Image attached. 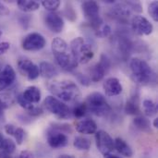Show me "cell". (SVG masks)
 <instances>
[{"mask_svg":"<svg viewBox=\"0 0 158 158\" xmlns=\"http://www.w3.org/2000/svg\"><path fill=\"white\" fill-rule=\"evenodd\" d=\"M51 48L56 63L62 69L72 71L77 68L78 63L73 57L68 44L63 39L59 37L54 38L51 44Z\"/></svg>","mask_w":158,"mask_h":158,"instance_id":"obj_1","label":"cell"},{"mask_svg":"<svg viewBox=\"0 0 158 158\" xmlns=\"http://www.w3.org/2000/svg\"><path fill=\"white\" fill-rule=\"evenodd\" d=\"M49 91L64 102H77L81 97V91L78 85L71 81H54L48 84Z\"/></svg>","mask_w":158,"mask_h":158,"instance_id":"obj_2","label":"cell"},{"mask_svg":"<svg viewBox=\"0 0 158 158\" xmlns=\"http://www.w3.org/2000/svg\"><path fill=\"white\" fill-rule=\"evenodd\" d=\"M131 78L134 82L140 85H148L152 82L155 74L149 64L141 58H132L130 62Z\"/></svg>","mask_w":158,"mask_h":158,"instance_id":"obj_3","label":"cell"},{"mask_svg":"<svg viewBox=\"0 0 158 158\" xmlns=\"http://www.w3.org/2000/svg\"><path fill=\"white\" fill-rule=\"evenodd\" d=\"M143 12V6L139 2L123 1L118 3L110 11V16L118 22H127L132 13Z\"/></svg>","mask_w":158,"mask_h":158,"instance_id":"obj_4","label":"cell"},{"mask_svg":"<svg viewBox=\"0 0 158 158\" xmlns=\"http://www.w3.org/2000/svg\"><path fill=\"white\" fill-rule=\"evenodd\" d=\"M69 48L78 64H87L94 56L92 45L82 37L74 38L70 42Z\"/></svg>","mask_w":158,"mask_h":158,"instance_id":"obj_5","label":"cell"},{"mask_svg":"<svg viewBox=\"0 0 158 158\" xmlns=\"http://www.w3.org/2000/svg\"><path fill=\"white\" fill-rule=\"evenodd\" d=\"M86 106L88 111L97 117H106L111 112V106L101 93H92L87 96Z\"/></svg>","mask_w":158,"mask_h":158,"instance_id":"obj_6","label":"cell"},{"mask_svg":"<svg viewBox=\"0 0 158 158\" xmlns=\"http://www.w3.org/2000/svg\"><path fill=\"white\" fill-rule=\"evenodd\" d=\"M111 44L116 55L123 61H126L129 58L133 50V43L123 33L115 34L111 38Z\"/></svg>","mask_w":158,"mask_h":158,"instance_id":"obj_7","label":"cell"},{"mask_svg":"<svg viewBox=\"0 0 158 158\" xmlns=\"http://www.w3.org/2000/svg\"><path fill=\"white\" fill-rule=\"evenodd\" d=\"M44 106L48 112L55 115L59 119H67L71 115L69 106L65 103L52 95L45 97L44 101Z\"/></svg>","mask_w":158,"mask_h":158,"instance_id":"obj_8","label":"cell"},{"mask_svg":"<svg viewBox=\"0 0 158 158\" xmlns=\"http://www.w3.org/2000/svg\"><path fill=\"white\" fill-rule=\"evenodd\" d=\"M81 8L84 17L88 20L92 29H95L104 21L99 15V5L95 1H84L81 4Z\"/></svg>","mask_w":158,"mask_h":158,"instance_id":"obj_9","label":"cell"},{"mask_svg":"<svg viewBox=\"0 0 158 158\" xmlns=\"http://www.w3.org/2000/svg\"><path fill=\"white\" fill-rule=\"evenodd\" d=\"M111 68V61L107 56L102 55L99 62L93 66L90 69V80L94 82H98L104 79Z\"/></svg>","mask_w":158,"mask_h":158,"instance_id":"obj_10","label":"cell"},{"mask_svg":"<svg viewBox=\"0 0 158 158\" xmlns=\"http://www.w3.org/2000/svg\"><path fill=\"white\" fill-rule=\"evenodd\" d=\"M46 44L45 38L39 32H31L22 40L21 46L25 51H39Z\"/></svg>","mask_w":158,"mask_h":158,"instance_id":"obj_11","label":"cell"},{"mask_svg":"<svg viewBox=\"0 0 158 158\" xmlns=\"http://www.w3.org/2000/svg\"><path fill=\"white\" fill-rule=\"evenodd\" d=\"M46 140L48 145L53 149H59L65 147L69 143L68 136L65 134V132L53 127L47 130Z\"/></svg>","mask_w":158,"mask_h":158,"instance_id":"obj_12","label":"cell"},{"mask_svg":"<svg viewBox=\"0 0 158 158\" xmlns=\"http://www.w3.org/2000/svg\"><path fill=\"white\" fill-rule=\"evenodd\" d=\"M95 143L97 149L104 156L110 155V153L115 149L114 140L105 131H98L95 132Z\"/></svg>","mask_w":158,"mask_h":158,"instance_id":"obj_13","label":"cell"},{"mask_svg":"<svg viewBox=\"0 0 158 158\" xmlns=\"http://www.w3.org/2000/svg\"><path fill=\"white\" fill-rule=\"evenodd\" d=\"M17 66L19 71L30 81L36 80L40 75L39 67L28 58H19L18 60Z\"/></svg>","mask_w":158,"mask_h":158,"instance_id":"obj_14","label":"cell"},{"mask_svg":"<svg viewBox=\"0 0 158 158\" xmlns=\"http://www.w3.org/2000/svg\"><path fill=\"white\" fill-rule=\"evenodd\" d=\"M131 29L137 35H150L154 31L153 24L143 16L136 15L131 19Z\"/></svg>","mask_w":158,"mask_h":158,"instance_id":"obj_15","label":"cell"},{"mask_svg":"<svg viewBox=\"0 0 158 158\" xmlns=\"http://www.w3.org/2000/svg\"><path fill=\"white\" fill-rule=\"evenodd\" d=\"M44 23L46 27L55 33H59L64 29V20L56 12H49L44 16Z\"/></svg>","mask_w":158,"mask_h":158,"instance_id":"obj_16","label":"cell"},{"mask_svg":"<svg viewBox=\"0 0 158 158\" xmlns=\"http://www.w3.org/2000/svg\"><path fill=\"white\" fill-rule=\"evenodd\" d=\"M16 81V72L10 65H6L0 71V93L11 86Z\"/></svg>","mask_w":158,"mask_h":158,"instance_id":"obj_17","label":"cell"},{"mask_svg":"<svg viewBox=\"0 0 158 158\" xmlns=\"http://www.w3.org/2000/svg\"><path fill=\"white\" fill-rule=\"evenodd\" d=\"M104 91L108 96H117L122 93V85L118 79L117 78H108L105 81L103 84Z\"/></svg>","mask_w":158,"mask_h":158,"instance_id":"obj_18","label":"cell"},{"mask_svg":"<svg viewBox=\"0 0 158 158\" xmlns=\"http://www.w3.org/2000/svg\"><path fill=\"white\" fill-rule=\"evenodd\" d=\"M75 129L81 134H94L97 131V125L93 119H82L75 123Z\"/></svg>","mask_w":158,"mask_h":158,"instance_id":"obj_19","label":"cell"},{"mask_svg":"<svg viewBox=\"0 0 158 158\" xmlns=\"http://www.w3.org/2000/svg\"><path fill=\"white\" fill-rule=\"evenodd\" d=\"M140 95L138 92H134L133 94L130 97V99L126 102L125 105V112L128 115L135 116L141 113L140 107Z\"/></svg>","mask_w":158,"mask_h":158,"instance_id":"obj_20","label":"cell"},{"mask_svg":"<svg viewBox=\"0 0 158 158\" xmlns=\"http://www.w3.org/2000/svg\"><path fill=\"white\" fill-rule=\"evenodd\" d=\"M23 98L31 104H37L41 100V91L36 86H29L21 94Z\"/></svg>","mask_w":158,"mask_h":158,"instance_id":"obj_21","label":"cell"},{"mask_svg":"<svg viewBox=\"0 0 158 158\" xmlns=\"http://www.w3.org/2000/svg\"><path fill=\"white\" fill-rule=\"evenodd\" d=\"M39 71H40V75H42V77L45 79H52L58 74L57 69L53 64L46 61H43L40 63Z\"/></svg>","mask_w":158,"mask_h":158,"instance_id":"obj_22","label":"cell"},{"mask_svg":"<svg viewBox=\"0 0 158 158\" xmlns=\"http://www.w3.org/2000/svg\"><path fill=\"white\" fill-rule=\"evenodd\" d=\"M115 143V149L123 156L125 157H131L133 153L131 148V146L121 138H117L114 141Z\"/></svg>","mask_w":158,"mask_h":158,"instance_id":"obj_23","label":"cell"},{"mask_svg":"<svg viewBox=\"0 0 158 158\" xmlns=\"http://www.w3.org/2000/svg\"><path fill=\"white\" fill-rule=\"evenodd\" d=\"M17 5L21 11L27 13L35 11L40 6V4L37 1H31V0H19L17 1Z\"/></svg>","mask_w":158,"mask_h":158,"instance_id":"obj_24","label":"cell"},{"mask_svg":"<svg viewBox=\"0 0 158 158\" xmlns=\"http://www.w3.org/2000/svg\"><path fill=\"white\" fill-rule=\"evenodd\" d=\"M133 125L135 126L136 129L144 131V132H149L151 131V123L150 120L143 116H138L133 119Z\"/></svg>","mask_w":158,"mask_h":158,"instance_id":"obj_25","label":"cell"},{"mask_svg":"<svg viewBox=\"0 0 158 158\" xmlns=\"http://www.w3.org/2000/svg\"><path fill=\"white\" fill-rule=\"evenodd\" d=\"M143 107L144 114L147 117H153L157 113L158 106L156 103H155L153 100L146 99L143 102Z\"/></svg>","mask_w":158,"mask_h":158,"instance_id":"obj_26","label":"cell"},{"mask_svg":"<svg viewBox=\"0 0 158 158\" xmlns=\"http://www.w3.org/2000/svg\"><path fill=\"white\" fill-rule=\"evenodd\" d=\"M73 145L80 151H88L91 147V141L85 137L78 136L74 139Z\"/></svg>","mask_w":158,"mask_h":158,"instance_id":"obj_27","label":"cell"},{"mask_svg":"<svg viewBox=\"0 0 158 158\" xmlns=\"http://www.w3.org/2000/svg\"><path fill=\"white\" fill-rule=\"evenodd\" d=\"M94 33L96 36L100 37V38H104V37H107L110 35L111 33V28L109 25L107 24H105V23H102L100 26H98L96 29L94 30Z\"/></svg>","mask_w":158,"mask_h":158,"instance_id":"obj_28","label":"cell"},{"mask_svg":"<svg viewBox=\"0 0 158 158\" xmlns=\"http://www.w3.org/2000/svg\"><path fill=\"white\" fill-rule=\"evenodd\" d=\"M88 112V109H87V106H86V104L85 103H80V104H77L75 106V107L73 108L71 114L75 117V118H82L86 115V113Z\"/></svg>","mask_w":158,"mask_h":158,"instance_id":"obj_29","label":"cell"},{"mask_svg":"<svg viewBox=\"0 0 158 158\" xmlns=\"http://www.w3.org/2000/svg\"><path fill=\"white\" fill-rule=\"evenodd\" d=\"M60 1L59 0H44V1H42V5L43 6L50 11V12H55L60 6Z\"/></svg>","mask_w":158,"mask_h":158,"instance_id":"obj_30","label":"cell"},{"mask_svg":"<svg viewBox=\"0 0 158 158\" xmlns=\"http://www.w3.org/2000/svg\"><path fill=\"white\" fill-rule=\"evenodd\" d=\"M16 150V143L11 139H4L3 146L0 151H4L6 154H13Z\"/></svg>","mask_w":158,"mask_h":158,"instance_id":"obj_31","label":"cell"},{"mask_svg":"<svg viewBox=\"0 0 158 158\" xmlns=\"http://www.w3.org/2000/svg\"><path fill=\"white\" fill-rule=\"evenodd\" d=\"M16 101H17V103H18L23 109H25L27 112L31 111V110L35 106L33 104H31V103H29L28 101H26V100L23 98V96H22L21 94H18V95L16 96Z\"/></svg>","mask_w":158,"mask_h":158,"instance_id":"obj_32","label":"cell"},{"mask_svg":"<svg viewBox=\"0 0 158 158\" xmlns=\"http://www.w3.org/2000/svg\"><path fill=\"white\" fill-rule=\"evenodd\" d=\"M148 13L151 16V18L156 21L158 22V2L153 1L148 6Z\"/></svg>","mask_w":158,"mask_h":158,"instance_id":"obj_33","label":"cell"},{"mask_svg":"<svg viewBox=\"0 0 158 158\" xmlns=\"http://www.w3.org/2000/svg\"><path fill=\"white\" fill-rule=\"evenodd\" d=\"M12 136L15 138V140H16V142H17V144L20 145V144L22 143L23 140H24L25 131H24L23 129H21V128H17V127H16V129H15L14 133H13Z\"/></svg>","mask_w":158,"mask_h":158,"instance_id":"obj_34","label":"cell"},{"mask_svg":"<svg viewBox=\"0 0 158 158\" xmlns=\"http://www.w3.org/2000/svg\"><path fill=\"white\" fill-rule=\"evenodd\" d=\"M65 15H66V17H67L69 20H71V21H74V20L77 19V14H76V12H75L73 6H72L71 4H69V3H68V4L66 5Z\"/></svg>","mask_w":158,"mask_h":158,"instance_id":"obj_35","label":"cell"},{"mask_svg":"<svg viewBox=\"0 0 158 158\" xmlns=\"http://www.w3.org/2000/svg\"><path fill=\"white\" fill-rule=\"evenodd\" d=\"M19 22L24 30L28 29L30 22H31V16L30 15H20L19 18Z\"/></svg>","mask_w":158,"mask_h":158,"instance_id":"obj_36","label":"cell"},{"mask_svg":"<svg viewBox=\"0 0 158 158\" xmlns=\"http://www.w3.org/2000/svg\"><path fill=\"white\" fill-rule=\"evenodd\" d=\"M75 77L77 78L78 81L81 84H82L83 86H89V85H91V80H90V78L88 76L83 75L81 73H77L75 75Z\"/></svg>","mask_w":158,"mask_h":158,"instance_id":"obj_37","label":"cell"},{"mask_svg":"<svg viewBox=\"0 0 158 158\" xmlns=\"http://www.w3.org/2000/svg\"><path fill=\"white\" fill-rule=\"evenodd\" d=\"M2 36V31H0V37ZM10 48V44L8 42H0V56L6 53Z\"/></svg>","mask_w":158,"mask_h":158,"instance_id":"obj_38","label":"cell"},{"mask_svg":"<svg viewBox=\"0 0 158 158\" xmlns=\"http://www.w3.org/2000/svg\"><path fill=\"white\" fill-rule=\"evenodd\" d=\"M28 113V115H30V116H31V117H39V116H41L43 113H44V111H43V109L41 108V107H39V106H34L31 111H29V112H27Z\"/></svg>","mask_w":158,"mask_h":158,"instance_id":"obj_39","label":"cell"},{"mask_svg":"<svg viewBox=\"0 0 158 158\" xmlns=\"http://www.w3.org/2000/svg\"><path fill=\"white\" fill-rule=\"evenodd\" d=\"M10 11L8 7L2 2H0V16H7L9 15Z\"/></svg>","mask_w":158,"mask_h":158,"instance_id":"obj_40","label":"cell"},{"mask_svg":"<svg viewBox=\"0 0 158 158\" xmlns=\"http://www.w3.org/2000/svg\"><path fill=\"white\" fill-rule=\"evenodd\" d=\"M6 108H8V106L0 98V122H3L4 121V111Z\"/></svg>","mask_w":158,"mask_h":158,"instance_id":"obj_41","label":"cell"},{"mask_svg":"<svg viewBox=\"0 0 158 158\" xmlns=\"http://www.w3.org/2000/svg\"><path fill=\"white\" fill-rule=\"evenodd\" d=\"M4 129H5V131H6V134L12 136L13 133H14V131H15L16 127H15L14 125H12V124H6V125L4 127Z\"/></svg>","mask_w":158,"mask_h":158,"instance_id":"obj_42","label":"cell"},{"mask_svg":"<svg viewBox=\"0 0 158 158\" xmlns=\"http://www.w3.org/2000/svg\"><path fill=\"white\" fill-rule=\"evenodd\" d=\"M19 158H34V156H33V155H32L30 151L25 150V151H22V152L19 154Z\"/></svg>","mask_w":158,"mask_h":158,"instance_id":"obj_43","label":"cell"},{"mask_svg":"<svg viewBox=\"0 0 158 158\" xmlns=\"http://www.w3.org/2000/svg\"><path fill=\"white\" fill-rule=\"evenodd\" d=\"M0 158H12V157H11V155L6 154V152H4V151H0Z\"/></svg>","mask_w":158,"mask_h":158,"instance_id":"obj_44","label":"cell"},{"mask_svg":"<svg viewBox=\"0 0 158 158\" xmlns=\"http://www.w3.org/2000/svg\"><path fill=\"white\" fill-rule=\"evenodd\" d=\"M4 137H3V135L0 133V150L2 149V146H3V143H4Z\"/></svg>","mask_w":158,"mask_h":158,"instance_id":"obj_45","label":"cell"},{"mask_svg":"<svg viewBox=\"0 0 158 158\" xmlns=\"http://www.w3.org/2000/svg\"><path fill=\"white\" fill-rule=\"evenodd\" d=\"M105 158H120V157H118V156H113V155H106V156H105Z\"/></svg>","mask_w":158,"mask_h":158,"instance_id":"obj_46","label":"cell"},{"mask_svg":"<svg viewBox=\"0 0 158 158\" xmlns=\"http://www.w3.org/2000/svg\"><path fill=\"white\" fill-rule=\"evenodd\" d=\"M154 127L155 128H157L158 127V118H155V120H154Z\"/></svg>","mask_w":158,"mask_h":158,"instance_id":"obj_47","label":"cell"},{"mask_svg":"<svg viewBox=\"0 0 158 158\" xmlns=\"http://www.w3.org/2000/svg\"><path fill=\"white\" fill-rule=\"evenodd\" d=\"M2 70V63L0 62V71Z\"/></svg>","mask_w":158,"mask_h":158,"instance_id":"obj_48","label":"cell"}]
</instances>
